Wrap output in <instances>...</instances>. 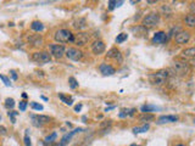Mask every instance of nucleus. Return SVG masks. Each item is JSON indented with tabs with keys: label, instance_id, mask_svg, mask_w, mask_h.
Segmentation results:
<instances>
[{
	"label": "nucleus",
	"instance_id": "1",
	"mask_svg": "<svg viewBox=\"0 0 195 146\" xmlns=\"http://www.w3.org/2000/svg\"><path fill=\"white\" fill-rule=\"evenodd\" d=\"M172 68L178 76H181V77H186L192 72L190 65L184 60H176L172 64Z\"/></svg>",
	"mask_w": 195,
	"mask_h": 146
},
{
	"label": "nucleus",
	"instance_id": "2",
	"mask_svg": "<svg viewBox=\"0 0 195 146\" xmlns=\"http://www.w3.org/2000/svg\"><path fill=\"white\" fill-rule=\"evenodd\" d=\"M168 76H170V73L167 70H160L149 76V80L152 85H163L167 82Z\"/></svg>",
	"mask_w": 195,
	"mask_h": 146
},
{
	"label": "nucleus",
	"instance_id": "3",
	"mask_svg": "<svg viewBox=\"0 0 195 146\" xmlns=\"http://www.w3.org/2000/svg\"><path fill=\"white\" fill-rule=\"evenodd\" d=\"M54 38L58 43H68L71 41L72 43L73 40V33L71 32L70 29H59L56 30L54 34Z\"/></svg>",
	"mask_w": 195,
	"mask_h": 146
},
{
	"label": "nucleus",
	"instance_id": "4",
	"mask_svg": "<svg viewBox=\"0 0 195 146\" xmlns=\"http://www.w3.org/2000/svg\"><path fill=\"white\" fill-rule=\"evenodd\" d=\"M158 22H160V15L157 12H151L143 18L142 24L145 28V27H154V26L158 24Z\"/></svg>",
	"mask_w": 195,
	"mask_h": 146
},
{
	"label": "nucleus",
	"instance_id": "5",
	"mask_svg": "<svg viewBox=\"0 0 195 146\" xmlns=\"http://www.w3.org/2000/svg\"><path fill=\"white\" fill-rule=\"evenodd\" d=\"M32 60L40 65H44L51 61V55L47 53V51H38V53H34L32 55Z\"/></svg>",
	"mask_w": 195,
	"mask_h": 146
},
{
	"label": "nucleus",
	"instance_id": "6",
	"mask_svg": "<svg viewBox=\"0 0 195 146\" xmlns=\"http://www.w3.org/2000/svg\"><path fill=\"white\" fill-rule=\"evenodd\" d=\"M90 39V36L88 33L85 32H78L77 34H73V40L72 43H74L78 46H84L85 44H88V41Z\"/></svg>",
	"mask_w": 195,
	"mask_h": 146
},
{
	"label": "nucleus",
	"instance_id": "7",
	"mask_svg": "<svg viewBox=\"0 0 195 146\" xmlns=\"http://www.w3.org/2000/svg\"><path fill=\"white\" fill-rule=\"evenodd\" d=\"M65 55L67 59L72 60V61H79L82 57H83V53L77 48H68L65 51Z\"/></svg>",
	"mask_w": 195,
	"mask_h": 146
},
{
	"label": "nucleus",
	"instance_id": "8",
	"mask_svg": "<svg viewBox=\"0 0 195 146\" xmlns=\"http://www.w3.org/2000/svg\"><path fill=\"white\" fill-rule=\"evenodd\" d=\"M174 40H176L177 44H187L190 40V33L187 32V30H179L178 33H176Z\"/></svg>",
	"mask_w": 195,
	"mask_h": 146
},
{
	"label": "nucleus",
	"instance_id": "9",
	"mask_svg": "<svg viewBox=\"0 0 195 146\" xmlns=\"http://www.w3.org/2000/svg\"><path fill=\"white\" fill-rule=\"evenodd\" d=\"M50 51L55 57L60 59V57H62L65 55L66 48L64 45H61V44H53V45H50Z\"/></svg>",
	"mask_w": 195,
	"mask_h": 146
},
{
	"label": "nucleus",
	"instance_id": "10",
	"mask_svg": "<svg viewBox=\"0 0 195 146\" xmlns=\"http://www.w3.org/2000/svg\"><path fill=\"white\" fill-rule=\"evenodd\" d=\"M91 51L94 55H101L105 51V43L102 40H95L91 44Z\"/></svg>",
	"mask_w": 195,
	"mask_h": 146
},
{
	"label": "nucleus",
	"instance_id": "11",
	"mask_svg": "<svg viewBox=\"0 0 195 146\" xmlns=\"http://www.w3.org/2000/svg\"><path fill=\"white\" fill-rule=\"evenodd\" d=\"M79 132H83V129H82V128H77V129H73L72 132H70L68 134L64 135V137H62V139L60 140V143H59V145H58V146H66V145L68 144V141H70V140L72 139V137H73V135H76L77 133H79Z\"/></svg>",
	"mask_w": 195,
	"mask_h": 146
},
{
	"label": "nucleus",
	"instance_id": "12",
	"mask_svg": "<svg viewBox=\"0 0 195 146\" xmlns=\"http://www.w3.org/2000/svg\"><path fill=\"white\" fill-rule=\"evenodd\" d=\"M166 40H167V33L163 32V30H158L152 36V43L155 44H163L166 43Z\"/></svg>",
	"mask_w": 195,
	"mask_h": 146
},
{
	"label": "nucleus",
	"instance_id": "13",
	"mask_svg": "<svg viewBox=\"0 0 195 146\" xmlns=\"http://www.w3.org/2000/svg\"><path fill=\"white\" fill-rule=\"evenodd\" d=\"M99 70L101 72V74L102 76H112V74H115V68L112 67L111 65H107V64H101L99 66Z\"/></svg>",
	"mask_w": 195,
	"mask_h": 146
},
{
	"label": "nucleus",
	"instance_id": "14",
	"mask_svg": "<svg viewBox=\"0 0 195 146\" xmlns=\"http://www.w3.org/2000/svg\"><path fill=\"white\" fill-rule=\"evenodd\" d=\"M178 121L177 116H172V114H167V116H161L157 119V124H165V123H176Z\"/></svg>",
	"mask_w": 195,
	"mask_h": 146
},
{
	"label": "nucleus",
	"instance_id": "15",
	"mask_svg": "<svg viewBox=\"0 0 195 146\" xmlns=\"http://www.w3.org/2000/svg\"><path fill=\"white\" fill-rule=\"evenodd\" d=\"M107 57L109 59H115V60H118L120 62L122 61V56H121V51L117 49V48H111L109 51H107Z\"/></svg>",
	"mask_w": 195,
	"mask_h": 146
},
{
	"label": "nucleus",
	"instance_id": "16",
	"mask_svg": "<svg viewBox=\"0 0 195 146\" xmlns=\"http://www.w3.org/2000/svg\"><path fill=\"white\" fill-rule=\"evenodd\" d=\"M72 26H73V28L78 29V30L84 29L87 27V21H85V18H78V20L74 21Z\"/></svg>",
	"mask_w": 195,
	"mask_h": 146
},
{
	"label": "nucleus",
	"instance_id": "17",
	"mask_svg": "<svg viewBox=\"0 0 195 146\" xmlns=\"http://www.w3.org/2000/svg\"><path fill=\"white\" fill-rule=\"evenodd\" d=\"M33 119H35L37 122H39V124H45V123H49L50 122V117L49 116H45V114H38V116H32Z\"/></svg>",
	"mask_w": 195,
	"mask_h": 146
},
{
	"label": "nucleus",
	"instance_id": "18",
	"mask_svg": "<svg viewBox=\"0 0 195 146\" xmlns=\"http://www.w3.org/2000/svg\"><path fill=\"white\" fill-rule=\"evenodd\" d=\"M184 22H186V24L188 26V27L193 28L195 26V16L193 14H188L186 16V18H184Z\"/></svg>",
	"mask_w": 195,
	"mask_h": 146
},
{
	"label": "nucleus",
	"instance_id": "19",
	"mask_svg": "<svg viewBox=\"0 0 195 146\" xmlns=\"http://www.w3.org/2000/svg\"><path fill=\"white\" fill-rule=\"evenodd\" d=\"M182 56L186 57V59H193V57L195 56V49L194 48H188L186 50H183Z\"/></svg>",
	"mask_w": 195,
	"mask_h": 146
},
{
	"label": "nucleus",
	"instance_id": "20",
	"mask_svg": "<svg viewBox=\"0 0 195 146\" xmlns=\"http://www.w3.org/2000/svg\"><path fill=\"white\" fill-rule=\"evenodd\" d=\"M30 28H32L34 32H42V30L44 29V26L42 22H39V21H33L32 24H30Z\"/></svg>",
	"mask_w": 195,
	"mask_h": 146
},
{
	"label": "nucleus",
	"instance_id": "21",
	"mask_svg": "<svg viewBox=\"0 0 195 146\" xmlns=\"http://www.w3.org/2000/svg\"><path fill=\"white\" fill-rule=\"evenodd\" d=\"M142 112L143 113H149V112H154V111H160V107H156V106H152V105H144L142 106Z\"/></svg>",
	"mask_w": 195,
	"mask_h": 146
},
{
	"label": "nucleus",
	"instance_id": "22",
	"mask_svg": "<svg viewBox=\"0 0 195 146\" xmlns=\"http://www.w3.org/2000/svg\"><path fill=\"white\" fill-rule=\"evenodd\" d=\"M149 128H150V126L146 123V124H144L143 127H135V128H133V133L134 134H139V133H145V132H148L149 130Z\"/></svg>",
	"mask_w": 195,
	"mask_h": 146
},
{
	"label": "nucleus",
	"instance_id": "23",
	"mask_svg": "<svg viewBox=\"0 0 195 146\" xmlns=\"http://www.w3.org/2000/svg\"><path fill=\"white\" fill-rule=\"evenodd\" d=\"M59 97H60L61 101L66 103V105H72V102H73L72 97H67V96H65L64 94H59Z\"/></svg>",
	"mask_w": 195,
	"mask_h": 146
},
{
	"label": "nucleus",
	"instance_id": "24",
	"mask_svg": "<svg viewBox=\"0 0 195 146\" xmlns=\"http://www.w3.org/2000/svg\"><path fill=\"white\" fill-rule=\"evenodd\" d=\"M139 119L142 122H150V121H152L154 119V116L152 114H150V113H143L142 116L139 117Z\"/></svg>",
	"mask_w": 195,
	"mask_h": 146
},
{
	"label": "nucleus",
	"instance_id": "25",
	"mask_svg": "<svg viewBox=\"0 0 195 146\" xmlns=\"http://www.w3.org/2000/svg\"><path fill=\"white\" fill-rule=\"evenodd\" d=\"M127 38H128V34L127 33H121V34H118L116 36V43L117 44H121V43H123L125 40H127Z\"/></svg>",
	"mask_w": 195,
	"mask_h": 146
},
{
	"label": "nucleus",
	"instance_id": "26",
	"mask_svg": "<svg viewBox=\"0 0 195 146\" xmlns=\"http://www.w3.org/2000/svg\"><path fill=\"white\" fill-rule=\"evenodd\" d=\"M68 84H70V88L71 89H76V88H78V82L74 77H70L68 78Z\"/></svg>",
	"mask_w": 195,
	"mask_h": 146
},
{
	"label": "nucleus",
	"instance_id": "27",
	"mask_svg": "<svg viewBox=\"0 0 195 146\" xmlns=\"http://www.w3.org/2000/svg\"><path fill=\"white\" fill-rule=\"evenodd\" d=\"M56 137H58V134H56V133H53L51 135H48V137L45 138V140H44L45 144H51L56 139Z\"/></svg>",
	"mask_w": 195,
	"mask_h": 146
},
{
	"label": "nucleus",
	"instance_id": "28",
	"mask_svg": "<svg viewBox=\"0 0 195 146\" xmlns=\"http://www.w3.org/2000/svg\"><path fill=\"white\" fill-rule=\"evenodd\" d=\"M5 106H6L7 108H14L15 106V100L11 97H7L6 100H5Z\"/></svg>",
	"mask_w": 195,
	"mask_h": 146
},
{
	"label": "nucleus",
	"instance_id": "29",
	"mask_svg": "<svg viewBox=\"0 0 195 146\" xmlns=\"http://www.w3.org/2000/svg\"><path fill=\"white\" fill-rule=\"evenodd\" d=\"M30 40H32L33 45H40V44L43 43V39H42V36H39V35H35L34 38H30Z\"/></svg>",
	"mask_w": 195,
	"mask_h": 146
},
{
	"label": "nucleus",
	"instance_id": "30",
	"mask_svg": "<svg viewBox=\"0 0 195 146\" xmlns=\"http://www.w3.org/2000/svg\"><path fill=\"white\" fill-rule=\"evenodd\" d=\"M161 11H162L163 14L171 15V14H172V9L168 6V5H162V6H161Z\"/></svg>",
	"mask_w": 195,
	"mask_h": 146
},
{
	"label": "nucleus",
	"instance_id": "31",
	"mask_svg": "<svg viewBox=\"0 0 195 146\" xmlns=\"http://www.w3.org/2000/svg\"><path fill=\"white\" fill-rule=\"evenodd\" d=\"M30 107L33 110H37V111H43V105H40V103H37V102H30Z\"/></svg>",
	"mask_w": 195,
	"mask_h": 146
},
{
	"label": "nucleus",
	"instance_id": "32",
	"mask_svg": "<svg viewBox=\"0 0 195 146\" xmlns=\"http://www.w3.org/2000/svg\"><path fill=\"white\" fill-rule=\"evenodd\" d=\"M0 79H1L3 82H4V84L6 85V87H10L11 85V83H10V79L7 77H5V76H3V74H0Z\"/></svg>",
	"mask_w": 195,
	"mask_h": 146
},
{
	"label": "nucleus",
	"instance_id": "33",
	"mask_svg": "<svg viewBox=\"0 0 195 146\" xmlns=\"http://www.w3.org/2000/svg\"><path fill=\"white\" fill-rule=\"evenodd\" d=\"M27 101H20V105H18V107H20V111H26V107H27Z\"/></svg>",
	"mask_w": 195,
	"mask_h": 146
},
{
	"label": "nucleus",
	"instance_id": "34",
	"mask_svg": "<svg viewBox=\"0 0 195 146\" xmlns=\"http://www.w3.org/2000/svg\"><path fill=\"white\" fill-rule=\"evenodd\" d=\"M107 4H109V10H114L115 7H117V1L115 0H110Z\"/></svg>",
	"mask_w": 195,
	"mask_h": 146
},
{
	"label": "nucleus",
	"instance_id": "35",
	"mask_svg": "<svg viewBox=\"0 0 195 146\" xmlns=\"http://www.w3.org/2000/svg\"><path fill=\"white\" fill-rule=\"evenodd\" d=\"M24 145L26 146H30V145H32V144H30V138L28 137V134L27 133H26V135H24Z\"/></svg>",
	"mask_w": 195,
	"mask_h": 146
},
{
	"label": "nucleus",
	"instance_id": "36",
	"mask_svg": "<svg viewBox=\"0 0 195 146\" xmlns=\"http://www.w3.org/2000/svg\"><path fill=\"white\" fill-rule=\"evenodd\" d=\"M112 124V121H106V122H104V123H101L100 124V127L101 128H105V127H110Z\"/></svg>",
	"mask_w": 195,
	"mask_h": 146
},
{
	"label": "nucleus",
	"instance_id": "37",
	"mask_svg": "<svg viewBox=\"0 0 195 146\" xmlns=\"http://www.w3.org/2000/svg\"><path fill=\"white\" fill-rule=\"evenodd\" d=\"M127 116H128V110H122L121 113H120V117H121V118H125V117H127Z\"/></svg>",
	"mask_w": 195,
	"mask_h": 146
},
{
	"label": "nucleus",
	"instance_id": "38",
	"mask_svg": "<svg viewBox=\"0 0 195 146\" xmlns=\"http://www.w3.org/2000/svg\"><path fill=\"white\" fill-rule=\"evenodd\" d=\"M10 73H11V76H12V79H14V80H16V79H17V73L15 72L14 70L10 71Z\"/></svg>",
	"mask_w": 195,
	"mask_h": 146
},
{
	"label": "nucleus",
	"instance_id": "39",
	"mask_svg": "<svg viewBox=\"0 0 195 146\" xmlns=\"http://www.w3.org/2000/svg\"><path fill=\"white\" fill-rule=\"evenodd\" d=\"M7 133V130H6V128L5 127H3V126H0V134H3V135H5Z\"/></svg>",
	"mask_w": 195,
	"mask_h": 146
},
{
	"label": "nucleus",
	"instance_id": "40",
	"mask_svg": "<svg viewBox=\"0 0 195 146\" xmlns=\"http://www.w3.org/2000/svg\"><path fill=\"white\" fill-rule=\"evenodd\" d=\"M81 110H82V103H78V105L74 106V111H76V112H79Z\"/></svg>",
	"mask_w": 195,
	"mask_h": 146
},
{
	"label": "nucleus",
	"instance_id": "41",
	"mask_svg": "<svg viewBox=\"0 0 195 146\" xmlns=\"http://www.w3.org/2000/svg\"><path fill=\"white\" fill-rule=\"evenodd\" d=\"M194 12H195V4L193 3V4H190V14L194 15Z\"/></svg>",
	"mask_w": 195,
	"mask_h": 146
},
{
	"label": "nucleus",
	"instance_id": "42",
	"mask_svg": "<svg viewBox=\"0 0 195 146\" xmlns=\"http://www.w3.org/2000/svg\"><path fill=\"white\" fill-rule=\"evenodd\" d=\"M148 4H156V1H154V0H148Z\"/></svg>",
	"mask_w": 195,
	"mask_h": 146
},
{
	"label": "nucleus",
	"instance_id": "43",
	"mask_svg": "<svg viewBox=\"0 0 195 146\" xmlns=\"http://www.w3.org/2000/svg\"><path fill=\"white\" fill-rule=\"evenodd\" d=\"M112 108H115V106H112V107H107V108L105 110V111L107 112V111H110V110H112Z\"/></svg>",
	"mask_w": 195,
	"mask_h": 146
},
{
	"label": "nucleus",
	"instance_id": "44",
	"mask_svg": "<svg viewBox=\"0 0 195 146\" xmlns=\"http://www.w3.org/2000/svg\"><path fill=\"white\" fill-rule=\"evenodd\" d=\"M174 146H186V145H183V144H177V145H174Z\"/></svg>",
	"mask_w": 195,
	"mask_h": 146
},
{
	"label": "nucleus",
	"instance_id": "45",
	"mask_svg": "<svg viewBox=\"0 0 195 146\" xmlns=\"http://www.w3.org/2000/svg\"><path fill=\"white\" fill-rule=\"evenodd\" d=\"M131 146H140V145H137V144H132Z\"/></svg>",
	"mask_w": 195,
	"mask_h": 146
}]
</instances>
